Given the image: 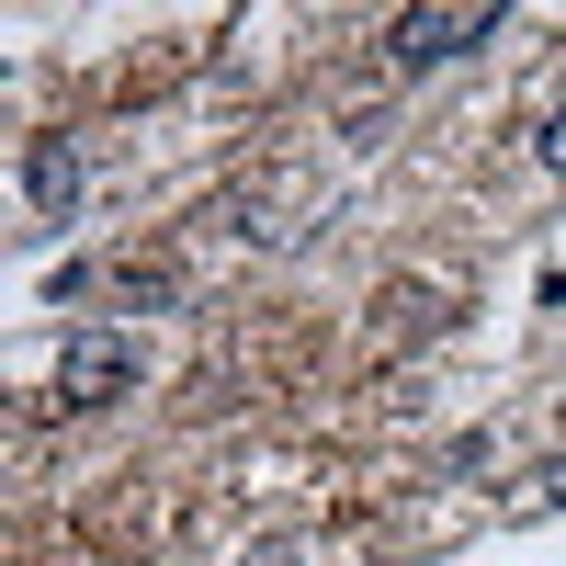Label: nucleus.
I'll return each instance as SVG.
<instances>
[{
	"label": "nucleus",
	"mask_w": 566,
	"mask_h": 566,
	"mask_svg": "<svg viewBox=\"0 0 566 566\" xmlns=\"http://www.w3.org/2000/svg\"><path fill=\"white\" fill-rule=\"evenodd\" d=\"M499 23H510L499 0H464V12H397V23H386V57L419 80V69H453V57H476V45H488Z\"/></svg>",
	"instance_id": "nucleus-1"
},
{
	"label": "nucleus",
	"mask_w": 566,
	"mask_h": 566,
	"mask_svg": "<svg viewBox=\"0 0 566 566\" xmlns=\"http://www.w3.org/2000/svg\"><path fill=\"white\" fill-rule=\"evenodd\" d=\"M136 340H69V363H57V408H114V397H136Z\"/></svg>",
	"instance_id": "nucleus-2"
},
{
	"label": "nucleus",
	"mask_w": 566,
	"mask_h": 566,
	"mask_svg": "<svg viewBox=\"0 0 566 566\" xmlns=\"http://www.w3.org/2000/svg\"><path fill=\"white\" fill-rule=\"evenodd\" d=\"M80 193H91L80 136H34V148H23V205H34L45 227H69V216H80Z\"/></svg>",
	"instance_id": "nucleus-3"
},
{
	"label": "nucleus",
	"mask_w": 566,
	"mask_h": 566,
	"mask_svg": "<svg viewBox=\"0 0 566 566\" xmlns=\"http://www.w3.org/2000/svg\"><path fill=\"white\" fill-rule=\"evenodd\" d=\"M103 295H114V306H136V317H170V306H181V272H114Z\"/></svg>",
	"instance_id": "nucleus-4"
},
{
	"label": "nucleus",
	"mask_w": 566,
	"mask_h": 566,
	"mask_svg": "<svg viewBox=\"0 0 566 566\" xmlns=\"http://www.w3.org/2000/svg\"><path fill=\"white\" fill-rule=\"evenodd\" d=\"M533 148H544V170L566 181V114H544V136H533Z\"/></svg>",
	"instance_id": "nucleus-5"
},
{
	"label": "nucleus",
	"mask_w": 566,
	"mask_h": 566,
	"mask_svg": "<svg viewBox=\"0 0 566 566\" xmlns=\"http://www.w3.org/2000/svg\"><path fill=\"white\" fill-rule=\"evenodd\" d=\"M533 499H544V510H566V464H544V476H533Z\"/></svg>",
	"instance_id": "nucleus-6"
}]
</instances>
